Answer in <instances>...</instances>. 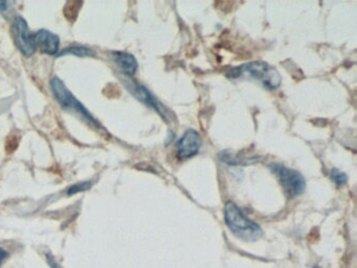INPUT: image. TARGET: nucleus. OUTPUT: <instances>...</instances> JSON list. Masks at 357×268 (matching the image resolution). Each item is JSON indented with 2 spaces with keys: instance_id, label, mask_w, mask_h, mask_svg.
<instances>
[{
  "instance_id": "nucleus-9",
  "label": "nucleus",
  "mask_w": 357,
  "mask_h": 268,
  "mask_svg": "<svg viewBox=\"0 0 357 268\" xmlns=\"http://www.w3.org/2000/svg\"><path fill=\"white\" fill-rule=\"evenodd\" d=\"M112 58H114V62L116 63L119 68L125 75L132 77L137 73L139 64H137V59L132 54L126 52H112Z\"/></svg>"
},
{
  "instance_id": "nucleus-12",
  "label": "nucleus",
  "mask_w": 357,
  "mask_h": 268,
  "mask_svg": "<svg viewBox=\"0 0 357 268\" xmlns=\"http://www.w3.org/2000/svg\"><path fill=\"white\" fill-rule=\"evenodd\" d=\"M331 177L337 186H344V184H346L347 180H348V177H347L346 174H344V172L336 169V168H334V169L332 170Z\"/></svg>"
},
{
  "instance_id": "nucleus-7",
  "label": "nucleus",
  "mask_w": 357,
  "mask_h": 268,
  "mask_svg": "<svg viewBox=\"0 0 357 268\" xmlns=\"http://www.w3.org/2000/svg\"><path fill=\"white\" fill-rule=\"evenodd\" d=\"M34 40L36 50L52 56L59 54L60 38L56 34L47 29H40L34 34Z\"/></svg>"
},
{
  "instance_id": "nucleus-5",
  "label": "nucleus",
  "mask_w": 357,
  "mask_h": 268,
  "mask_svg": "<svg viewBox=\"0 0 357 268\" xmlns=\"http://www.w3.org/2000/svg\"><path fill=\"white\" fill-rule=\"evenodd\" d=\"M16 45L26 57H31L36 52L34 34L31 33L28 22L22 16H16L13 23Z\"/></svg>"
},
{
  "instance_id": "nucleus-15",
  "label": "nucleus",
  "mask_w": 357,
  "mask_h": 268,
  "mask_svg": "<svg viewBox=\"0 0 357 268\" xmlns=\"http://www.w3.org/2000/svg\"><path fill=\"white\" fill-rule=\"evenodd\" d=\"M314 268H319V267H314Z\"/></svg>"
},
{
  "instance_id": "nucleus-3",
  "label": "nucleus",
  "mask_w": 357,
  "mask_h": 268,
  "mask_svg": "<svg viewBox=\"0 0 357 268\" xmlns=\"http://www.w3.org/2000/svg\"><path fill=\"white\" fill-rule=\"evenodd\" d=\"M51 88L53 90L54 96L64 109L74 111L79 117H82L86 123L91 124L95 127H99L100 124L96 121L95 117L83 106L82 103L70 92V90L66 87L62 80L57 77L52 79Z\"/></svg>"
},
{
  "instance_id": "nucleus-13",
  "label": "nucleus",
  "mask_w": 357,
  "mask_h": 268,
  "mask_svg": "<svg viewBox=\"0 0 357 268\" xmlns=\"http://www.w3.org/2000/svg\"><path fill=\"white\" fill-rule=\"evenodd\" d=\"M9 4V2L7 1H0V10H1V12H6V10H8Z\"/></svg>"
},
{
  "instance_id": "nucleus-10",
  "label": "nucleus",
  "mask_w": 357,
  "mask_h": 268,
  "mask_svg": "<svg viewBox=\"0 0 357 268\" xmlns=\"http://www.w3.org/2000/svg\"><path fill=\"white\" fill-rule=\"evenodd\" d=\"M64 54H74V56L81 57H96L95 52L91 48L85 47V46H70V47L64 48L63 50L59 52L58 57L64 56Z\"/></svg>"
},
{
  "instance_id": "nucleus-8",
  "label": "nucleus",
  "mask_w": 357,
  "mask_h": 268,
  "mask_svg": "<svg viewBox=\"0 0 357 268\" xmlns=\"http://www.w3.org/2000/svg\"><path fill=\"white\" fill-rule=\"evenodd\" d=\"M128 84L129 90H130L131 94H132L137 100H141L142 103L147 105L150 108L154 109V110L158 111L160 115H162V109L160 108V104H158L156 98L152 96L151 92H150L145 86L135 81L130 82V83ZM162 117H164V115H162Z\"/></svg>"
},
{
  "instance_id": "nucleus-6",
  "label": "nucleus",
  "mask_w": 357,
  "mask_h": 268,
  "mask_svg": "<svg viewBox=\"0 0 357 268\" xmlns=\"http://www.w3.org/2000/svg\"><path fill=\"white\" fill-rule=\"evenodd\" d=\"M202 140L196 130L188 129L177 142V156L181 159H189L199 153Z\"/></svg>"
},
{
  "instance_id": "nucleus-2",
  "label": "nucleus",
  "mask_w": 357,
  "mask_h": 268,
  "mask_svg": "<svg viewBox=\"0 0 357 268\" xmlns=\"http://www.w3.org/2000/svg\"><path fill=\"white\" fill-rule=\"evenodd\" d=\"M244 73L258 80L265 87L269 88V89H275V88L279 87L280 84H281V77H280V73H278L277 69L267 64V63L260 62V61L236 67L231 71V73H229V77H238L244 75Z\"/></svg>"
},
{
  "instance_id": "nucleus-11",
  "label": "nucleus",
  "mask_w": 357,
  "mask_h": 268,
  "mask_svg": "<svg viewBox=\"0 0 357 268\" xmlns=\"http://www.w3.org/2000/svg\"><path fill=\"white\" fill-rule=\"evenodd\" d=\"M91 186H93V181H83L80 182V184H74V186L68 188V194L74 195L77 194V193L84 192V191L89 190Z\"/></svg>"
},
{
  "instance_id": "nucleus-14",
  "label": "nucleus",
  "mask_w": 357,
  "mask_h": 268,
  "mask_svg": "<svg viewBox=\"0 0 357 268\" xmlns=\"http://www.w3.org/2000/svg\"><path fill=\"white\" fill-rule=\"evenodd\" d=\"M6 257H7V251L5 249L0 248V265H1Z\"/></svg>"
},
{
  "instance_id": "nucleus-1",
  "label": "nucleus",
  "mask_w": 357,
  "mask_h": 268,
  "mask_svg": "<svg viewBox=\"0 0 357 268\" xmlns=\"http://www.w3.org/2000/svg\"><path fill=\"white\" fill-rule=\"evenodd\" d=\"M225 217L229 230L238 238L245 241H256L262 237V228L245 217L241 209L231 201L225 205Z\"/></svg>"
},
{
  "instance_id": "nucleus-4",
  "label": "nucleus",
  "mask_w": 357,
  "mask_h": 268,
  "mask_svg": "<svg viewBox=\"0 0 357 268\" xmlns=\"http://www.w3.org/2000/svg\"><path fill=\"white\" fill-rule=\"evenodd\" d=\"M269 168L273 173L278 176L284 190L289 196H298L304 192L306 182H305V178L303 177L302 174L298 173L296 170L280 165V163H273L269 165Z\"/></svg>"
}]
</instances>
